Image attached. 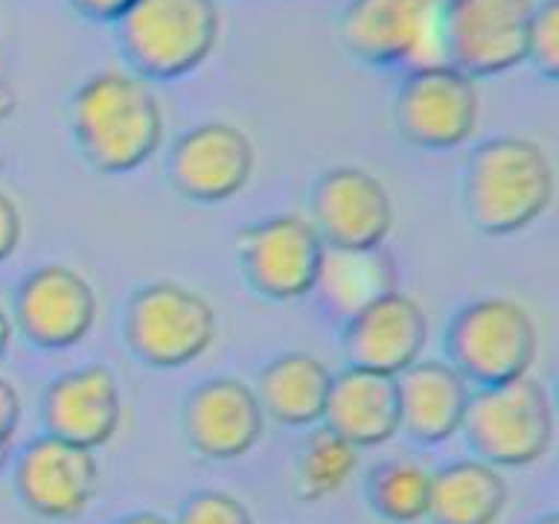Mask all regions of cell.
Listing matches in <instances>:
<instances>
[{
    "label": "cell",
    "instance_id": "6da1fadb",
    "mask_svg": "<svg viewBox=\"0 0 559 524\" xmlns=\"http://www.w3.org/2000/svg\"><path fill=\"white\" fill-rule=\"evenodd\" d=\"M164 108L146 79L126 70L87 76L70 99V131L96 172L129 175L164 143Z\"/></svg>",
    "mask_w": 559,
    "mask_h": 524
},
{
    "label": "cell",
    "instance_id": "7a4b0ae2",
    "mask_svg": "<svg viewBox=\"0 0 559 524\" xmlns=\"http://www.w3.org/2000/svg\"><path fill=\"white\" fill-rule=\"evenodd\" d=\"M554 192L548 152L527 138L484 140L466 164V216L487 236H513L536 225L554 204Z\"/></svg>",
    "mask_w": 559,
    "mask_h": 524
},
{
    "label": "cell",
    "instance_id": "3957f363",
    "mask_svg": "<svg viewBox=\"0 0 559 524\" xmlns=\"http://www.w3.org/2000/svg\"><path fill=\"white\" fill-rule=\"evenodd\" d=\"M222 33L216 0H134L117 21V41L138 76L169 82L199 70Z\"/></svg>",
    "mask_w": 559,
    "mask_h": 524
},
{
    "label": "cell",
    "instance_id": "277c9868",
    "mask_svg": "<svg viewBox=\"0 0 559 524\" xmlns=\"http://www.w3.org/2000/svg\"><path fill=\"white\" fill-rule=\"evenodd\" d=\"M461 431L478 461L496 469H524L554 445V405L531 376L489 384L469 396Z\"/></svg>",
    "mask_w": 559,
    "mask_h": 524
},
{
    "label": "cell",
    "instance_id": "5b68a950",
    "mask_svg": "<svg viewBox=\"0 0 559 524\" xmlns=\"http://www.w3.org/2000/svg\"><path fill=\"white\" fill-rule=\"evenodd\" d=\"M449 365L466 382L489 388L531 373L539 353L533 314L510 297H478L454 312L445 330Z\"/></svg>",
    "mask_w": 559,
    "mask_h": 524
},
{
    "label": "cell",
    "instance_id": "8992f818",
    "mask_svg": "<svg viewBox=\"0 0 559 524\" xmlns=\"http://www.w3.org/2000/svg\"><path fill=\"white\" fill-rule=\"evenodd\" d=\"M122 335L143 365L178 370L199 361L216 344L218 318L213 303L195 288L160 279L131 295Z\"/></svg>",
    "mask_w": 559,
    "mask_h": 524
},
{
    "label": "cell",
    "instance_id": "52a82bcc",
    "mask_svg": "<svg viewBox=\"0 0 559 524\" xmlns=\"http://www.w3.org/2000/svg\"><path fill=\"white\" fill-rule=\"evenodd\" d=\"M445 0H349L344 50L370 68H423L443 59Z\"/></svg>",
    "mask_w": 559,
    "mask_h": 524
},
{
    "label": "cell",
    "instance_id": "ba28073f",
    "mask_svg": "<svg viewBox=\"0 0 559 524\" xmlns=\"http://www.w3.org/2000/svg\"><path fill=\"white\" fill-rule=\"evenodd\" d=\"M393 120L411 146L428 152L463 146L480 120L478 82L445 61L414 68L396 91Z\"/></svg>",
    "mask_w": 559,
    "mask_h": 524
},
{
    "label": "cell",
    "instance_id": "9c48e42d",
    "mask_svg": "<svg viewBox=\"0 0 559 524\" xmlns=\"http://www.w3.org/2000/svg\"><path fill=\"white\" fill-rule=\"evenodd\" d=\"M533 7V0H445L443 59L472 79L519 68Z\"/></svg>",
    "mask_w": 559,
    "mask_h": 524
},
{
    "label": "cell",
    "instance_id": "30bf717a",
    "mask_svg": "<svg viewBox=\"0 0 559 524\" xmlns=\"http://www.w3.org/2000/svg\"><path fill=\"white\" fill-rule=\"evenodd\" d=\"M323 248L312 222L295 213L262 218L239 236L245 277L262 297L277 303L312 295Z\"/></svg>",
    "mask_w": 559,
    "mask_h": 524
},
{
    "label": "cell",
    "instance_id": "8fae6325",
    "mask_svg": "<svg viewBox=\"0 0 559 524\" xmlns=\"http://www.w3.org/2000/svg\"><path fill=\"white\" fill-rule=\"evenodd\" d=\"M257 166L251 138L234 122H201L169 148V181L192 204H225L248 187Z\"/></svg>",
    "mask_w": 559,
    "mask_h": 524
},
{
    "label": "cell",
    "instance_id": "7c38bea8",
    "mask_svg": "<svg viewBox=\"0 0 559 524\" xmlns=\"http://www.w3.org/2000/svg\"><path fill=\"white\" fill-rule=\"evenodd\" d=\"M12 480L29 513L47 522H73L99 492V463L91 449L44 434L17 454Z\"/></svg>",
    "mask_w": 559,
    "mask_h": 524
},
{
    "label": "cell",
    "instance_id": "4fadbf2b",
    "mask_svg": "<svg viewBox=\"0 0 559 524\" xmlns=\"http://www.w3.org/2000/svg\"><path fill=\"white\" fill-rule=\"evenodd\" d=\"M96 295L76 269L41 265L29 271L15 291V323L29 344L41 349H70L91 335L96 323Z\"/></svg>",
    "mask_w": 559,
    "mask_h": 524
},
{
    "label": "cell",
    "instance_id": "5bb4252c",
    "mask_svg": "<svg viewBox=\"0 0 559 524\" xmlns=\"http://www.w3.org/2000/svg\"><path fill=\"white\" fill-rule=\"evenodd\" d=\"M312 227L326 248H382L393 230L384 183L358 166H335L312 190Z\"/></svg>",
    "mask_w": 559,
    "mask_h": 524
},
{
    "label": "cell",
    "instance_id": "9a60e30c",
    "mask_svg": "<svg viewBox=\"0 0 559 524\" xmlns=\"http://www.w3.org/2000/svg\"><path fill=\"white\" fill-rule=\"evenodd\" d=\"M265 410L253 384L230 376L201 382L183 402V431L201 457L239 461L265 434Z\"/></svg>",
    "mask_w": 559,
    "mask_h": 524
},
{
    "label": "cell",
    "instance_id": "2e32d148",
    "mask_svg": "<svg viewBox=\"0 0 559 524\" xmlns=\"http://www.w3.org/2000/svg\"><path fill=\"white\" fill-rule=\"evenodd\" d=\"M41 419L47 434L82 449L111 443L122 422V393L105 365H85L52 379L44 391Z\"/></svg>",
    "mask_w": 559,
    "mask_h": 524
},
{
    "label": "cell",
    "instance_id": "e0dca14e",
    "mask_svg": "<svg viewBox=\"0 0 559 524\" xmlns=\"http://www.w3.org/2000/svg\"><path fill=\"white\" fill-rule=\"evenodd\" d=\"M344 356L349 367L396 376L423 358L428 344V318L405 291H391L344 321Z\"/></svg>",
    "mask_w": 559,
    "mask_h": 524
},
{
    "label": "cell",
    "instance_id": "ac0fdd59",
    "mask_svg": "<svg viewBox=\"0 0 559 524\" xmlns=\"http://www.w3.org/2000/svg\"><path fill=\"white\" fill-rule=\"evenodd\" d=\"M469 396V382L449 361L419 358L396 376L400 431L417 443H445L463 428Z\"/></svg>",
    "mask_w": 559,
    "mask_h": 524
},
{
    "label": "cell",
    "instance_id": "d6986e66",
    "mask_svg": "<svg viewBox=\"0 0 559 524\" xmlns=\"http://www.w3.org/2000/svg\"><path fill=\"white\" fill-rule=\"evenodd\" d=\"M323 426L356 449H376L400 434V400L393 376L347 367L332 376Z\"/></svg>",
    "mask_w": 559,
    "mask_h": 524
},
{
    "label": "cell",
    "instance_id": "ffe728a7",
    "mask_svg": "<svg viewBox=\"0 0 559 524\" xmlns=\"http://www.w3.org/2000/svg\"><path fill=\"white\" fill-rule=\"evenodd\" d=\"M332 376L335 373L318 356L283 353L262 367L253 391L265 417L280 426H318L330 400Z\"/></svg>",
    "mask_w": 559,
    "mask_h": 524
},
{
    "label": "cell",
    "instance_id": "44dd1931",
    "mask_svg": "<svg viewBox=\"0 0 559 524\" xmlns=\"http://www.w3.org/2000/svg\"><path fill=\"white\" fill-rule=\"evenodd\" d=\"M400 288L396 265L384 248H323L312 295L341 321Z\"/></svg>",
    "mask_w": 559,
    "mask_h": 524
},
{
    "label": "cell",
    "instance_id": "7402d4cb",
    "mask_svg": "<svg viewBox=\"0 0 559 524\" xmlns=\"http://www.w3.org/2000/svg\"><path fill=\"white\" fill-rule=\"evenodd\" d=\"M510 501V487L496 466L472 457L431 472L428 519L435 524H498Z\"/></svg>",
    "mask_w": 559,
    "mask_h": 524
},
{
    "label": "cell",
    "instance_id": "603a6c76",
    "mask_svg": "<svg viewBox=\"0 0 559 524\" xmlns=\"http://www.w3.org/2000/svg\"><path fill=\"white\" fill-rule=\"evenodd\" d=\"M367 501L384 522H423V519H428V501H431V472L423 463L408 461V457L382 463L370 472Z\"/></svg>",
    "mask_w": 559,
    "mask_h": 524
},
{
    "label": "cell",
    "instance_id": "cb8c5ba5",
    "mask_svg": "<svg viewBox=\"0 0 559 524\" xmlns=\"http://www.w3.org/2000/svg\"><path fill=\"white\" fill-rule=\"evenodd\" d=\"M358 472V449L330 428H314L297 457V492L309 504L338 496Z\"/></svg>",
    "mask_w": 559,
    "mask_h": 524
},
{
    "label": "cell",
    "instance_id": "d4e9b609",
    "mask_svg": "<svg viewBox=\"0 0 559 524\" xmlns=\"http://www.w3.org/2000/svg\"><path fill=\"white\" fill-rule=\"evenodd\" d=\"M524 61H531L548 82L559 79V0L533 7Z\"/></svg>",
    "mask_w": 559,
    "mask_h": 524
},
{
    "label": "cell",
    "instance_id": "484cf974",
    "mask_svg": "<svg viewBox=\"0 0 559 524\" xmlns=\"http://www.w3.org/2000/svg\"><path fill=\"white\" fill-rule=\"evenodd\" d=\"M173 524H253L251 510L230 492L204 489L181 507L178 522Z\"/></svg>",
    "mask_w": 559,
    "mask_h": 524
},
{
    "label": "cell",
    "instance_id": "4316f807",
    "mask_svg": "<svg viewBox=\"0 0 559 524\" xmlns=\"http://www.w3.org/2000/svg\"><path fill=\"white\" fill-rule=\"evenodd\" d=\"M21 417H24V402L21 393L7 376H0V466L9 461L12 445H15L17 428H21Z\"/></svg>",
    "mask_w": 559,
    "mask_h": 524
},
{
    "label": "cell",
    "instance_id": "83f0119b",
    "mask_svg": "<svg viewBox=\"0 0 559 524\" xmlns=\"http://www.w3.org/2000/svg\"><path fill=\"white\" fill-rule=\"evenodd\" d=\"M21 236H24V216L15 199L0 190V262H7L17 251Z\"/></svg>",
    "mask_w": 559,
    "mask_h": 524
},
{
    "label": "cell",
    "instance_id": "f1b7e54d",
    "mask_svg": "<svg viewBox=\"0 0 559 524\" xmlns=\"http://www.w3.org/2000/svg\"><path fill=\"white\" fill-rule=\"evenodd\" d=\"M79 15L99 24H117L134 0H68Z\"/></svg>",
    "mask_w": 559,
    "mask_h": 524
},
{
    "label": "cell",
    "instance_id": "f546056e",
    "mask_svg": "<svg viewBox=\"0 0 559 524\" xmlns=\"http://www.w3.org/2000/svg\"><path fill=\"white\" fill-rule=\"evenodd\" d=\"M9 344H12V318L3 312V306H0V361L9 353Z\"/></svg>",
    "mask_w": 559,
    "mask_h": 524
},
{
    "label": "cell",
    "instance_id": "4dcf8cb0",
    "mask_svg": "<svg viewBox=\"0 0 559 524\" xmlns=\"http://www.w3.org/2000/svg\"><path fill=\"white\" fill-rule=\"evenodd\" d=\"M114 524H173V522L157 513H131V515H122L120 522H114Z\"/></svg>",
    "mask_w": 559,
    "mask_h": 524
},
{
    "label": "cell",
    "instance_id": "1f68e13d",
    "mask_svg": "<svg viewBox=\"0 0 559 524\" xmlns=\"http://www.w3.org/2000/svg\"><path fill=\"white\" fill-rule=\"evenodd\" d=\"M533 524H559V519L554 513H550V515H542V519H536V522H533Z\"/></svg>",
    "mask_w": 559,
    "mask_h": 524
},
{
    "label": "cell",
    "instance_id": "d6a6232c",
    "mask_svg": "<svg viewBox=\"0 0 559 524\" xmlns=\"http://www.w3.org/2000/svg\"><path fill=\"white\" fill-rule=\"evenodd\" d=\"M0 166H3V146H0Z\"/></svg>",
    "mask_w": 559,
    "mask_h": 524
}]
</instances>
